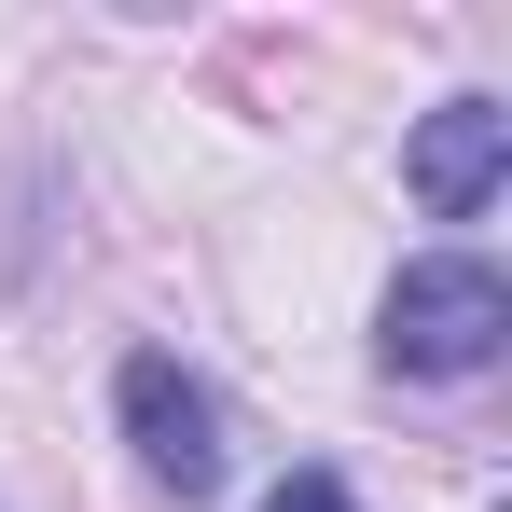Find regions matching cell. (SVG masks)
<instances>
[{
  "mask_svg": "<svg viewBox=\"0 0 512 512\" xmlns=\"http://www.w3.org/2000/svg\"><path fill=\"white\" fill-rule=\"evenodd\" d=\"M499 167H512V111L499 97H443L416 125V153H402V180H416L429 222H471V208L499 194Z\"/></svg>",
  "mask_w": 512,
  "mask_h": 512,
  "instance_id": "obj_3",
  "label": "cell"
},
{
  "mask_svg": "<svg viewBox=\"0 0 512 512\" xmlns=\"http://www.w3.org/2000/svg\"><path fill=\"white\" fill-rule=\"evenodd\" d=\"M111 402H125V443H139V471H153L167 499H208V485H222V402L180 374L167 346H139V360L111 374Z\"/></svg>",
  "mask_w": 512,
  "mask_h": 512,
  "instance_id": "obj_2",
  "label": "cell"
},
{
  "mask_svg": "<svg viewBox=\"0 0 512 512\" xmlns=\"http://www.w3.org/2000/svg\"><path fill=\"white\" fill-rule=\"evenodd\" d=\"M263 512H360V499H346L333 471H291V485H277V499H263Z\"/></svg>",
  "mask_w": 512,
  "mask_h": 512,
  "instance_id": "obj_4",
  "label": "cell"
},
{
  "mask_svg": "<svg viewBox=\"0 0 512 512\" xmlns=\"http://www.w3.org/2000/svg\"><path fill=\"white\" fill-rule=\"evenodd\" d=\"M512 333V291H499V263H471V250H429L388 277V319H374V346H388V374H485Z\"/></svg>",
  "mask_w": 512,
  "mask_h": 512,
  "instance_id": "obj_1",
  "label": "cell"
}]
</instances>
